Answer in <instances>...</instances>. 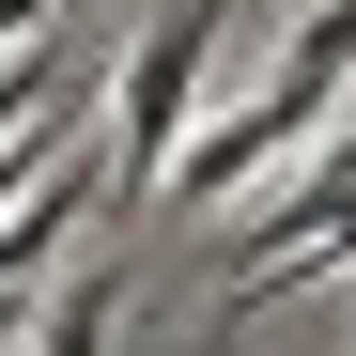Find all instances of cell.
Wrapping results in <instances>:
<instances>
[{
	"instance_id": "obj_1",
	"label": "cell",
	"mask_w": 356,
	"mask_h": 356,
	"mask_svg": "<svg viewBox=\"0 0 356 356\" xmlns=\"http://www.w3.org/2000/svg\"><path fill=\"white\" fill-rule=\"evenodd\" d=\"M217 31H232V0H170L155 16V47H124L108 63V186L124 202H155L170 186V155H186V93H202V63H217Z\"/></svg>"
},
{
	"instance_id": "obj_2",
	"label": "cell",
	"mask_w": 356,
	"mask_h": 356,
	"mask_svg": "<svg viewBox=\"0 0 356 356\" xmlns=\"http://www.w3.org/2000/svg\"><path fill=\"white\" fill-rule=\"evenodd\" d=\"M108 325H124V279H108V264H93V279H63V294L31 310V341H47V356H108Z\"/></svg>"
},
{
	"instance_id": "obj_3",
	"label": "cell",
	"mask_w": 356,
	"mask_h": 356,
	"mask_svg": "<svg viewBox=\"0 0 356 356\" xmlns=\"http://www.w3.org/2000/svg\"><path fill=\"white\" fill-rule=\"evenodd\" d=\"M47 16H63V0H0V47H31V31H47Z\"/></svg>"
}]
</instances>
